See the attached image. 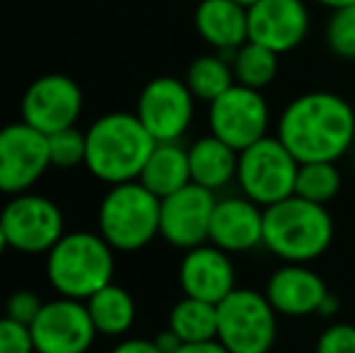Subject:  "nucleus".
<instances>
[{"mask_svg": "<svg viewBox=\"0 0 355 353\" xmlns=\"http://www.w3.org/2000/svg\"><path fill=\"white\" fill-rule=\"evenodd\" d=\"M278 138L297 162H336L355 143V112L334 92H307L283 109Z\"/></svg>", "mask_w": 355, "mask_h": 353, "instance_id": "nucleus-1", "label": "nucleus"}, {"mask_svg": "<svg viewBox=\"0 0 355 353\" xmlns=\"http://www.w3.org/2000/svg\"><path fill=\"white\" fill-rule=\"evenodd\" d=\"M155 146L157 141L150 136L136 114H104L87 131L85 167L107 184L133 182L141 177Z\"/></svg>", "mask_w": 355, "mask_h": 353, "instance_id": "nucleus-2", "label": "nucleus"}, {"mask_svg": "<svg viewBox=\"0 0 355 353\" xmlns=\"http://www.w3.org/2000/svg\"><path fill=\"white\" fill-rule=\"evenodd\" d=\"M334 240L331 213L322 203L288 196L263 208V247L285 264H307L322 257Z\"/></svg>", "mask_w": 355, "mask_h": 353, "instance_id": "nucleus-3", "label": "nucleus"}, {"mask_svg": "<svg viewBox=\"0 0 355 353\" xmlns=\"http://www.w3.org/2000/svg\"><path fill=\"white\" fill-rule=\"evenodd\" d=\"M46 278L58 295L87 300L112 283V245L99 232H66L46 255Z\"/></svg>", "mask_w": 355, "mask_h": 353, "instance_id": "nucleus-4", "label": "nucleus"}, {"mask_svg": "<svg viewBox=\"0 0 355 353\" xmlns=\"http://www.w3.org/2000/svg\"><path fill=\"white\" fill-rule=\"evenodd\" d=\"M97 218L99 235L114 252H138L159 235V198L138 179L112 184Z\"/></svg>", "mask_w": 355, "mask_h": 353, "instance_id": "nucleus-5", "label": "nucleus"}, {"mask_svg": "<svg viewBox=\"0 0 355 353\" xmlns=\"http://www.w3.org/2000/svg\"><path fill=\"white\" fill-rule=\"evenodd\" d=\"M276 315L266 293L234 288L218 302V341L230 353H268L278 336Z\"/></svg>", "mask_w": 355, "mask_h": 353, "instance_id": "nucleus-6", "label": "nucleus"}, {"mask_svg": "<svg viewBox=\"0 0 355 353\" xmlns=\"http://www.w3.org/2000/svg\"><path fill=\"white\" fill-rule=\"evenodd\" d=\"M300 162L281 138H261L239 153L237 184L247 198L268 208L295 193Z\"/></svg>", "mask_w": 355, "mask_h": 353, "instance_id": "nucleus-7", "label": "nucleus"}, {"mask_svg": "<svg viewBox=\"0 0 355 353\" xmlns=\"http://www.w3.org/2000/svg\"><path fill=\"white\" fill-rule=\"evenodd\" d=\"M271 112L261 89H252L234 83L225 94L208 104V126L211 133L237 153L268 136Z\"/></svg>", "mask_w": 355, "mask_h": 353, "instance_id": "nucleus-8", "label": "nucleus"}, {"mask_svg": "<svg viewBox=\"0 0 355 353\" xmlns=\"http://www.w3.org/2000/svg\"><path fill=\"white\" fill-rule=\"evenodd\" d=\"M8 245L24 255H42L51 252L53 245L61 240L63 213L51 198L39 193H17L0 213Z\"/></svg>", "mask_w": 355, "mask_h": 353, "instance_id": "nucleus-9", "label": "nucleus"}, {"mask_svg": "<svg viewBox=\"0 0 355 353\" xmlns=\"http://www.w3.org/2000/svg\"><path fill=\"white\" fill-rule=\"evenodd\" d=\"M29 332L37 353H87L97 339L85 300L63 295L44 302Z\"/></svg>", "mask_w": 355, "mask_h": 353, "instance_id": "nucleus-10", "label": "nucleus"}, {"mask_svg": "<svg viewBox=\"0 0 355 353\" xmlns=\"http://www.w3.org/2000/svg\"><path fill=\"white\" fill-rule=\"evenodd\" d=\"M193 102L187 83L162 76L143 87L136 117L157 143H179L193 121Z\"/></svg>", "mask_w": 355, "mask_h": 353, "instance_id": "nucleus-11", "label": "nucleus"}, {"mask_svg": "<svg viewBox=\"0 0 355 353\" xmlns=\"http://www.w3.org/2000/svg\"><path fill=\"white\" fill-rule=\"evenodd\" d=\"M49 167V138L42 131L24 121L0 128V191L10 196L29 191Z\"/></svg>", "mask_w": 355, "mask_h": 353, "instance_id": "nucleus-12", "label": "nucleus"}, {"mask_svg": "<svg viewBox=\"0 0 355 353\" xmlns=\"http://www.w3.org/2000/svg\"><path fill=\"white\" fill-rule=\"evenodd\" d=\"M215 193L198 184H187L179 191L159 198V235L179 250L206 245L211 235Z\"/></svg>", "mask_w": 355, "mask_h": 353, "instance_id": "nucleus-13", "label": "nucleus"}, {"mask_svg": "<svg viewBox=\"0 0 355 353\" xmlns=\"http://www.w3.org/2000/svg\"><path fill=\"white\" fill-rule=\"evenodd\" d=\"M83 112V89L78 83L61 73L42 76L27 87L22 97V121L51 136L75 126Z\"/></svg>", "mask_w": 355, "mask_h": 353, "instance_id": "nucleus-14", "label": "nucleus"}, {"mask_svg": "<svg viewBox=\"0 0 355 353\" xmlns=\"http://www.w3.org/2000/svg\"><path fill=\"white\" fill-rule=\"evenodd\" d=\"M249 10V42L288 53L309 32V10L302 0H259Z\"/></svg>", "mask_w": 355, "mask_h": 353, "instance_id": "nucleus-15", "label": "nucleus"}, {"mask_svg": "<svg viewBox=\"0 0 355 353\" xmlns=\"http://www.w3.org/2000/svg\"><path fill=\"white\" fill-rule=\"evenodd\" d=\"M234 266L227 252L215 245H198L187 250L179 264V283L184 295L206 302H223L234 291Z\"/></svg>", "mask_w": 355, "mask_h": 353, "instance_id": "nucleus-16", "label": "nucleus"}, {"mask_svg": "<svg viewBox=\"0 0 355 353\" xmlns=\"http://www.w3.org/2000/svg\"><path fill=\"white\" fill-rule=\"evenodd\" d=\"M208 242L227 255L249 252L263 245V208L244 193L218 198L213 208Z\"/></svg>", "mask_w": 355, "mask_h": 353, "instance_id": "nucleus-17", "label": "nucleus"}, {"mask_svg": "<svg viewBox=\"0 0 355 353\" xmlns=\"http://www.w3.org/2000/svg\"><path fill=\"white\" fill-rule=\"evenodd\" d=\"M331 295L317 271L307 264H285L271 273L266 283V298L278 315L304 317L322 310L324 300Z\"/></svg>", "mask_w": 355, "mask_h": 353, "instance_id": "nucleus-18", "label": "nucleus"}, {"mask_svg": "<svg viewBox=\"0 0 355 353\" xmlns=\"http://www.w3.org/2000/svg\"><path fill=\"white\" fill-rule=\"evenodd\" d=\"M193 22L206 44L232 63V56L249 42V10L234 0H201Z\"/></svg>", "mask_w": 355, "mask_h": 353, "instance_id": "nucleus-19", "label": "nucleus"}, {"mask_svg": "<svg viewBox=\"0 0 355 353\" xmlns=\"http://www.w3.org/2000/svg\"><path fill=\"white\" fill-rule=\"evenodd\" d=\"M239 153L225 141L215 138L213 133L206 138H198L189 148V167H191V182L208 191H220L237 182Z\"/></svg>", "mask_w": 355, "mask_h": 353, "instance_id": "nucleus-20", "label": "nucleus"}, {"mask_svg": "<svg viewBox=\"0 0 355 353\" xmlns=\"http://www.w3.org/2000/svg\"><path fill=\"white\" fill-rule=\"evenodd\" d=\"M138 182L164 198L191 184V167H189V150L179 143H157L145 162Z\"/></svg>", "mask_w": 355, "mask_h": 353, "instance_id": "nucleus-21", "label": "nucleus"}, {"mask_svg": "<svg viewBox=\"0 0 355 353\" xmlns=\"http://www.w3.org/2000/svg\"><path fill=\"white\" fill-rule=\"evenodd\" d=\"M85 305H87L97 334L121 336L136 322V300L126 288L116 286L114 281L89 295Z\"/></svg>", "mask_w": 355, "mask_h": 353, "instance_id": "nucleus-22", "label": "nucleus"}, {"mask_svg": "<svg viewBox=\"0 0 355 353\" xmlns=\"http://www.w3.org/2000/svg\"><path fill=\"white\" fill-rule=\"evenodd\" d=\"M169 329L182 339V344L218 339V305L184 295L169 312Z\"/></svg>", "mask_w": 355, "mask_h": 353, "instance_id": "nucleus-23", "label": "nucleus"}, {"mask_svg": "<svg viewBox=\"0 0 355 353\" xmlns=\"http://www.w3.org/2000/svg\"><path fill=\"white\" fill-rule=\"evenodd\" d=\"M278 56L281 53L271 51L257 42L242 44L232 56V71L237 85L252 89L268 87L278 76Z\"/></svg>", "mask_w": 355, "mask_h": 353, "instance_id": "nucleus-24", "label": "nucleus"}, {"mask_svg": "<svg viewBox=\"0 0 355 353\" xmlns=\"http://www.w3.org/2000/svg\"><path fill=\"white\" fill-rule=\"evenodd\" d=\"M191 89V94L196 99L211 104L213 99H218L220 94H225L230 87L234 85V71L232 63L220 53L213 56H201L189 66L187 80H184Z\"/></svg>", "mask_w": 355, "mask_h": 353, "instance_id": "nucleus-25", "label": "nucleus"}, {"mask_svg": "<svg viewBox=\"0 0 355 353\" xmlns=\"http://www.w3.org/2000/svg\"><path fill=\"white\" fill-rule=\"evenodd\" d=\"M341 189V172L334 162H300L295 196L327 206Z\"/></svg>", "mask_w": 355, "mask_h": 353, "instance_id": "nucleus-26", "label": "nucleus"}, {"mask_svg": "<svg viewBox=\"0 0 355 353\" xmlns=\"http://www.w3.org/2000/svg\"><path fill=\"white\" fill-rule=\"evenodd\" d=\"M49 138V160L51 167L58 170H73L78 165H85L87 160V133L78 131L75 126L51 133Z\"/></svg>", "mask_w": 355, "mask_h": 353, "instance_id": "nucleus-27", "label": "nucleus"}, {"mask_svg": "<svg viewBox=\"0 0 355 353\" xmlns=\"http://www.w3.org/2000/svg\"><path fill=\"white\" fill-rule=\"evenodd\" d=\"M327 44L336 56L355 61V5L334 10L327 24Z\"/></svg>", "mask_w": 355, "mask_h": 353, "instance_id": "nucleus-28", "label": "nucleus"}, {"mask_svg": "<svg viewBox=\"0 0 355 353\" xmlns=\"http://www.w3.org/2000/svg\"><path fill=\"white\" fill-rule=\"evenodd\" d=\"M0 353H37L27 325L0 317Z\"/></svg>", "mask_w": 355, "mask_h": 353, "instance_id": "nucleus-29", "label": "nucleus"}, {"mask_svg": "<svg viewBox=\"0 0 355 353\" xmlns=\"http://www.w3.org/2000/svg\"><path fill=\"white\" fill-rule=\"evenodd\" d=\"M44 302L39 300L37 293L32 291H15L10 293L8 302H5V317L19 322V325L32 327V322L37 320V315L42 312Z\"/></svg>", "mask_w": 355, "mask_h": 353, "instance_id": "nucleus-30", "label": "nucleus"}, {"mask_svg": "<svg viewBox=\"0 0 355 353\" xmlns=\"http://www.w3.org/2000/svg\"><path fill=\"white\" fill-rule=\"evenodd\" d=\"M314 353H355V327L341 322L324 329Z\"/></svg>", "mask_w": 355, "mask_h": 353, "instance_id": "nucleus-31", "label": "nucleus"}, {"mask_svg": "<svg viewBox=\"0 0 355 353\" xmlns=\"http://www.w3.org/2000/svg\"><path fill=\"white\" fill-rule=\"evenodd\" d=\"M112 353H162L155 339H123L112 349Z\"/></svg>", "mask_w": 355, "mask_h": 353, "instance_id": "nucleus-32", "label": "nucleus"}, {"mask_svg": "<svg viewBox=\"0 0 355 353\" xmlns=\"http://www.w3.org/2000/svg\"><path fill=\"white\" fill-rule=\"evenodd\" d=\"M174 353H230V351L218 339H213V341H198V344H182Z\"/></svg>", "mask_w": 355, "mask_h": 353, "instance_id": "nucleus-33", "label": "nucleus"}, {"mask_svg": "<svg viewBox=\"0 0 355 353\" xmlns=\"http://www.w3.org/2000/svg\"><path fill=\"white\" fill-rule=\"evenodd\" d=\"M155 344H157V349L162 351V353H174L182 346V339H179L177 334H174L172 329H164V332H159L157 336H155Z\"/></svg>", "mask_w": 355, "mask_h": 353, "instance_id": "nucleus-34", "label": "nucleus"}, {"mask_svg": "<svg viewBox=\"0 0 355 353\" xmlns=\"http://www.w3.org/2000/svg\"><path fill=\"white\" fill-rule=\"evenodd\" d=\"M314 3L324 5V8H331V10H343V8L355 5V0H314Z\"/></svg>", "mask_w": 355, "mask_h": 353, "instance_id": "nucleus-35", "label": "nucleus"}, {"mask_svg": "<svg viewBox=\"0 0 355 353\" xmlns=\"http://www.w3.org/2000/svg\"><path fill=\"white\" fill-rule=\"evenodd\" d=\"M8 237H5V230H3V223H0V257L5 255V250H8Z\"/></svg>", "mask_w": 355, "mask_h": 353, "instance_id": "nucleus-36", "label": "nucleus"}, {"mask_svg": "<svg viewBox=\"0 0 355 353\" xmlns=\"http://www.w3.org/2000/svg\"><path fill=\"white\" fill-rule=\"evenodd\" d=\"M234 3L244 5V8H252V5H254V3H259V0H234Z\"/></svg>", "mask_w": 355, "mask_h": 353, "instance_id": "nucleus-37", "label": "nucleus"}]
</instances>
